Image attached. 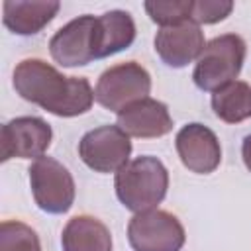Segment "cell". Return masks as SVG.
<instances>
[{
  "instance_id": "4",
  "label": "cell",
  "mask_w": 251,
  "mask_h": 251,
  "mask_svg": "<svg viewBox=\"0 0 251 251\" xmlns=\"http://www.w3.org/2000/svg\"><path fill=\"white\" fill-rule=\"evenodd\" d=\"M49 53L61 67H84L104 59V33L100 16H78L49 39Z\"/></svg>"
},
{
  "instance_id": "15",
  "label": "cell",
  "mask_w": 251,
  "mask_h": 251,
  "mask_svg": "<svg viewBox=\"0 0 251 251\" xmlns=\"http://www.w3.org/2000/svg\"><path fill=\"white\" fill-rule=\"evenodd\" d=\"M212 110L226 124H239L251 118V86L243 80H233L212 92Z\"/></svg>"
},
{
  "instance_id": "16",
  "label": "cell",
  "mask_w": 251,
  "mask_h": 251,
  "mask_svg": "<svg viewBox=\"0 0 251 251\" xmlns=\"http://www.w3.org/2000/svg\"><path fill=\"white\" fill-rule=\"evenodd\" d=\"M104 33V57L127 49L135 39V22L126 10H110L100 14Z\"/></svg>"
},
{
  "instance_id": "5",
  "label": "cell",
  "mask_w": 251,
  "mask_h": 251,
  "mask_svg": "<svg viewBox=\"0 0 251 251\" xmlns=\"http://www.w3.org/2000/svg\"><path fill=\"white\" fill-rule=\"evenodd\" d=\"M151 92V75L137 61L118 63L106 69L96 82L94 100L110 110L120 114L133 102L149 98Z\"/></svg>"
},
{
  "instance_id": "7",
  "label": "cell",
  "mask_w": 251,
  "mask_h": 251,
  "mask_svg": "<svg viewBox=\"0 0 251 251\" xmlns=\"http://www.w3.org/2000/svg\"><path fill=\"white\" fill-rule=\"evenodd\" d=\"M127 241L133 251H180L186 233L175 214L153 208L129 220Z\"/></svg>"
},
{
  "instance_id": "12",
  "label": "cell",
  "mask_w": 251,
  "mask_h": 251,
  "mask_svg": "<svg viewBox=\"0 0 251 251\" xmlns=\"http://www.w3.org/2000/svg\"><path fill=\"white\" fill-rule=\"evenodd\" d=\"M118 126L129 137L153 139L163 137L173 129V118L167 104L155 98H143L118 114Z\"/></svg>"
},
{
  "instance_id": "18",
  "label": "cell",
  "mask_w": 251,
  "mask_h": 251,
  "mask_svg": "<svg viewBox=\"0 0 251 251\" xmlns=\"http://www.w3.org/2000/svg\"><path fill=\"white\" fill-rule=\"evenodd\" d=\"M192 2L194 0H147L143 8L155 24L167 27L190 20Z\"/></svg>"
},
{
  "instance_id": "17",
  "label": "cell",
  "mask_w": 251,
  "mask_h": 251,
  "mask_svg": "<svg viewBox=\"0 0 251 251\" xmlns=\"http://www.w3.org/2000/svg\"><path fill=\"white\" fill-rule=\"evenodd\" d=\"M0 251H41L35 229L20 220H4L0 224Z\"/></svg>"
},
{
  "instance_id": "6",
  "label": "cell",
  "mask_w": 251,
  "mask_h": 251,
  "mask_svg": "<svg viewBox=\"0 0 251 251\" xmlns=\"http://www.w3.org/2000/svg\"><path fill=\"white\" fill-rule=\"evenodd\" d=\"M33 202L47 214H65L73 208L76 186L69 169L53 157H39L27 169Z\"/></svg>"
},
{
  "instance_id": "9",
  "label": "cell",
  "mask_w": 251,
  "mask_h": 251,
  "mask_svg": "<svg viewBox=\"0 0 251 251\" xmlns=\"http://www.w3.org/2000/svg\"><path fill=\"white\" fill-rule=\"evenodd\" d=\"M53 139L51 126L37 116H20L2 126L0 147L2 161L18 159H39L45 155Z\"/></svg>"
},
{
  "instance_id": "1",
  "label": "cell",
  "mask_w": 251,
  "mask_h": 251,
  "mask_svg": "<svg viewBox=\"0 0 251 251\" xmlns=\"http://www.w3.org/2000/svg\"><path fill=\"white\" fill-rule=\"evenodd\" d=\"M12 82L16 92L59 118L86 114L94 102V90L84 76H65L43 59L31 57L16 65Z\"/></svg>"
},
{
  "instance_id": "13",
  "label": "cell",
  "mask_w": 251,
  "mask_h": 251,
  "mask_svg": "<svg viewBox=\"0 0 251 251\" xmlns=\"http://www.w3.org/2000/svg\"><path fill=\"white\" fill-rule=\"evenodd\" d=\"M61 4L55 0H6L2 4V22L16 35L39 33L59 12Z\"/></svg>"
},
{
  "instance_id": "20",
  "label": "cell",
  "mask_w": 251,
  "mask_h": 251,
  "mask_svg": "<svg viewBox=\"0 0 251 251\" xmlns=\"http://www.w3.org/2000/svg\"><path fill=\"white\" fill-rule=\"evenodd\" d=\"M241 157H243V163H245L247 171L251 173V133L243 137V143H241Z\"/></svg>"
},
{
  "instance_id": "3",
  "label": "cell",
  "mask_w": 251,
  "mask_h": 251,
  "mask_svg": "<svg viewBox=\"0 0 251 251\" xmlns=\"http://www.w3.org/2000/svg\"><path fill=\"white\" fill-rule=\"evenodd\" d=\"M247 45L237 33H224L206 43L196 59L192 80L204 92H216L218 88L233 82L245 61Z\"/></svg>"
},
{
  "instance_id": "8",
  "label": "cell",
  "mask_w": 251,
  "mask_h": 251,
  "mask_svg": "<svg viewBox=\"0 0 251 251\" xmlns=\"http://www.w3.org/2000/svg\"><path fill=\"white\" fill-rule=\"evenodd\" d=\"M129 155L131 141L120 126H98L78 141V157L94 173H118L129 163Z\"/></svg>"
},
{
  "instance_id": "10",
  "label": "cell",
  "mask_w": 251,
  "mask_h": 251,
  "mask_svg": "<svg viewBox=\"0 0 251 251\" xmlns=\"http://www.w3.org/2000/svg\"><path fill=\"white\" fill-rule=\"evenodd\" d=\"M175 147L180 163L196 175H210L222 163V145L218 135L204 124L192 122L178 129Z\"/></svg>"
},
{
  "instance_id": "11",
  "label": "cell",
  "mask_w": 251,
  "mask_h": 251,
  "mask_svg": "<svg viewBox=\"0 0 251 251\" xmlns=\"http://www.w3.org/2000/svg\"><path fill=\"white\" fill-rule=\"evenodd\" d=\"M155 53L159 59L173 69H182L188 63L196 61L206 47L204 33L198 24L192 20L180 22L176 25L161 27L153 39Z\"/></svg>"
},
{
  "instance_id": "2",
  "label": "cell",
  "mask_w": 251,
  "mask_h": 251,
  "mask_svg": "<svg viewBox=\"0 0 251 251\" xmlns=\"http://www.w3.org/2000/svg\"><path fill=\"white\" fill-rule=\"evenodd\" d=\"M116 196L133 214L157 208L169 190V171L157 157L139 155L124 165L114 178Z\"/></svg>"
},
{
  "instance_id": "14",
  "label": "cell",
  "mask_w": 251,
  "mask_h": 251,
  "mask_svg": "<svg viewBox=\"0 0 251 251\" xmlns=\"http://www.w3.org/2000/svg\"><path fill=\"white\" fill-rule=\"evenodd\" d=\"M61 245L63 251H112V233L102 220L80 214L63 227Z\"/></svg>"
},
{
  "instance_id": "19",
  "label": "cell",
  "mask_w": 251,
  "mask_h": 251,
  "mask_svg": "<svg viewBox=\"0 0 251 251\" xmlns=\"http://www.w3.org/2000/svg\"><path fill=\"white\" fill-rule=\"evenodd\" d=\"M233 10V2L229 0H196L192 2L190 20L198 25L202 24H218L226 20Z\"/></svg>"
}]
</instances>
